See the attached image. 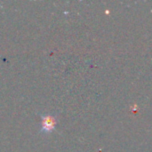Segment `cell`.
<instances>
[{"label": "cell", "instance_id": "obj_1", "mask_svg": "<svg viewBox=\"0 0 152 152\" xmlns=\"http://www.w3.org/2000/svg\"><path fill=\"white\" fill-rule=\"evenodd\" d=\"M56 125V119L53 116H45L42 118V129L41 131L44 133H50L54 129Z\"/></svg>", "mask_w": 152, "mask_h": 152}]
</instances>
